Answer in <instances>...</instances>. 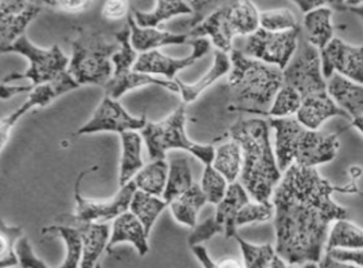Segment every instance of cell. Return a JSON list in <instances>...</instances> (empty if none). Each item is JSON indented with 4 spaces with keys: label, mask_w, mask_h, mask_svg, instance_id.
<instances>
[{
    "label": "cell",
    "mask_w": 363,
    "mask_h": 268,
    "mask_svg": "<svg viewBox=\"0 0 363 268\" xmlns=\"http://www.w3.org/2000/svg\"><path fill=\"white\" fill-rule=\"evenodd\" d=\"M349 173H350L351 181H355L362 176L363 170L359 166L354 165L349 169Z\"/></svg>",
    "instance_id": "53"
},
{
    "label": "cell",
    "mask_w": 363,
    "mask_h": 268,
    "mask_svg": "<svg viewBox=\"0 0 363 268\" xmlns=\"http://www.w3.org/2000/svg\"><path fill=\"white\" fill-rule=\"evenodd\" d=\"M77 88H79L77 81L69 74V71H66L65 74L57 78L55 81L45 83V85H40V86H37V88L31 90L28 98L21 107H18L11 115L1 118V122H0V148L3 149L4 145L7 144L10 132H11L13 125L18 124V121L23 115H27L31 109H34L37 106L45 107L49 103H52L55 98L64 95L67 91L77 89Z\"/></svg>",
    "instance_id": "13"
},
{
    "label": "cell",
    "mask_w": 363,
    "mask_h": 268,
    "mask_svg": "<svg viewBox=\"0 0 363 268\" xmlns=\"http://www.w3.org/2000/svg\"><path fill=\"white\" fill-rule=\"evenodd\" d=\"M145 117L130 115L117 100L105 95L91 120L78 129V136L99 132H116L118 134L130 130H142L147 125Z\"/></svg>",
    "instance_id": "16"
},
{
    "label": "cell",
    "mask_w": 363,
    "mask_h": 268,
    "mask_svg": "<svg viewBox=\"0 0 363 268\" xmlns=\"http://www.w3.org/2000/svg\"><path fill=\"white\" fill-rule=\"evenodd\" d=\"M128 25L130 27V43L138 52H152L169 45H189L190 40L189 34H172L155 27L139 26L133 15H128Z\"/></svg>",
    "instance_id": "18"
},
{
    "label": "cell",
    "mask_w": 363,
    "mask_h": 268,
    "mask_svg": "<svg viewBox=\"0 0 363 268\" xmlns=\"http://www.w3.org/2000/svg\"><path fill=\"white\" fill-rule=\"evenodd\" d=\"M193 254L198 259V262L203 266V268H245L244 267V262H240L233 257H223L222 260L214 262L211 259V256L208 255L206 247H203L202 244H198L191 247Z\"/></svg>",
    "instance_id": "43"
},
{
    "label": "cell",
    "mask_w": 363,
    "mask_h": 268,
    "mask_svg": "<svg viewBox=\"0 0 363 268\" xmlns=\"http://www.w3.org/2000/svg\"><path fill=\"white\" fill-rule=\"evenodd\" d=\"M193 173L189 160L182 156L177 154L169 158V179L167 185L163 193V199L171 203L175 199H178L184 192L189 191L193 187Z\"/></svg>",
    "instance_id": "27"
},
{
    "label": "cell",
    "mask_w": 363,
    "mask_h": 268,
    "mask_svg": "<svg viewBox=\"0 0 363 268\" xmlns=\"http://www.w3.org/2000/svg\"><path fill=\"white\" fill-rule=\"evenodd\" d=\"M274 217V206L272 203H259V202H249L244 205L238 215H237V228L247 226L252 223H262L269 221Z\"/></svg>",
    "instance_id": "40"
},
{
    "label": "cell",
    "mask_w": 363,
    "mask_h": 268,
    "mask_svg": "<svg viewBox=\"0 0 363 268\" xmlns=\"http://www.w3.org/2000/svg\"><path fill=\"white\" fill-rule=\"evenodd\" d=\"M327 254L334 256L337 260H343V262H350L355 263L358 266L363 267V250H331V251H325Z\"/></svg>",
    "instance_id": "49"
},
{
    "label": "cell",
    "mask_w": 363,
    "mask_h": 268,
    "mask_svg": "<svg viewBox=\"0 0 363 268\" xmlns=\"http://www.w3.org/2000/svg\"><path fill=\"white\" fill-rule=\"evenodd\" d=\"M208 203V199L202 191L199 184H194L190 190L184 192L178 199L169 203L172 216L178 223L186 227L194 228L196 226V217L201 208Z\"/></svg>",
    "instance_id": "26"
},
{
    "label": "cell",
    "mask_w": 363,
    "mask_h": 268,
    "mask_svg": "<svg viewBox=\"0 0 363 268\" xmlns=\"http://www.w3.org/2000/svg\"><path fill=\"white\" fill-rule=\"evenodd\" d=\"M346 4H347V10H349V7H355V6L363 4V0H346Z\"/></svg>",
    "instance_id": "56"
},
{
    "label": "cell",
    "mask_w": 363,
    "mask_h": 268,
    "mask_svg": "<svg viewBox=\"0 0 363 268\" xmlns=\"http://www.w3.org/2000/svg\"><path fill=\"white\" fill-rule=\"evenodd\" d=\"M82 233L84 252L79 268H100V257L108 250L111 228L106 223H76Z\"/></svg>",
    "instance_id": "19"
},
{
    "label": "cell",
    "mask_w": 363,
    "mask_h": 268,
    "mask_svg": "<svg viewBox=\"0 0 363 268\" xmlns=\"http://www.w3.org/2000/svg\"><path fill=\"white\" fill-rule=\"evenodd\" d=\"M16 254L19 256V266L22 268H50L42 259L35 256L27 238H22L18 243Z\"/></svg>",
    "instance_id": "44"
},
{
    "label": "cell",
    "mask_w": 363,
    "mask_h": 268,
    "mask_svg": "<svg viewBox=\"0 0 363 268\" xmlns=\"http://www.w3.org/2000/svg\"><path fill=\"white\" fill-rule=\"evenodd\" d=\"M72 59L69 74L77 81L78 85L105 86L115 71L113 55L121 46L111 43L97 31L81 30L77 38L72 42Z\"/></svg>",
    "instance_id": "5"
},
{
    "label": "cell",
    "mask_w": 363,
    "mask_h": 268,
    "mask_svg": "<svg viewBox=\"0 0 363 268\" xmlns=\"http://www.w3.org/2000/svg\"><path fill=\"white\" fill-rule=\"evenodd\" d=\"M88 172H82L76 182L74 197L77 202L76 215L60 217L61 221L65 224H76V223H108L111 220H115L116 217L125 214L130 209L132 197L135 192L138 191V187L135 181L132 180L128 184L120 187V191L116 196H113L111 200L106 202H91L81 196L79 193V182L82 177Z\"/></svg>",
    "instance_id": "12"
},
{
    "label": "cell",
    "mask_w": 363,
    "mask_h": 268,
    "mask_svg": "<svg viewBox=\"0 0 363 268\" xmlns=\"http://www.w3.org/2000/svg\"><path fill=\"white\" fill-rule=\"evenodd\" d=\"M347 11H350V13H354V15H357L363 22V4H361V6H355V7H349Z\"/></svg>",
    "instance_id": "54"
},
{
    "label": "cell",
    "mask_w": 363,
    "mask_h": 268,
    "mask_svg": "<svg viewBox=\"0 0 363 268\" xmlns=\"http://www.w3.org/2000/svg\"><path fill=\"white\" fill-rule=\"evenodd\" d=\"M350 127L357 129L361 134H363V115L354 117V118L351 120Z\"/></svg>",
    "instance_id": "52"
},
{
    "label": "cell",
    "mask_w": 363,
    "mask_h": 268,
    "mask_svg": "<svg viewBox=\"0 0 363 268\" xmlns=\"http://www.w3.org/2000/svg\"><path fill=\"white\" fill-rule=\"evenodd\" d=\"M301 95L298 90L294 89L289 85H283L281 89L277 91L272 106L268 112V117L271 118H286L291 115H298V109L301 106Z\"/></svg>",
    "instance_id": "37"
},
{
    "label": "cell",
    "mask_w": 363,
    "mask_h": 268,
    "mask_svg": "<svg viewBox=\"0 0 363 268\" xmlns=\"http://www.w3.org/2000/svg\"><path fill=\"white\" fill-rule=\"evenodd\" d=\"M132 15L139 26L156 27L177 15H193V8L186 0H157L154 11L142 13L132 8Z\"/></svg>",
    "instance_id": "28"
},
{
    "label": "cell",
    "mask_w": 363,
    "mask_h": 268,
    "mask_svg": "<svg viewBox=\"0 0 363 268\" xmlns=\"http://www.w3.org/2000/svg\"><path fill=\"white\" fill-rule=\"evenodd\" d=\"M42 232L58 235L65 242V259L60 268H79L81 260H82V252H84V239H82L81 230L78 227L61 224V226L46 227Z\"/></svg>",
    "instance_id": "32"
},
{
    "label": "cell",
    "mask_w": 363,
    "mask_h": 268,
    "mask_svg": "<svg viewBox=\"0 0 363 268\" xmlns=\"http://www.w3.org/2000/svg\"><path fill=\"white\" fill-rule=\"evenodd\" d=\"M304 27L307 31V40L313 47L322 52L334 39L333 10L330 7H320L306 13Z\"/></svg>",
    "instance_id": "25"
},
{
    "label": "cell",
    "mask_w": 363,
    "mask_h": 268,
    "mask_svg": "<svg viewBox=\"0 0 363 268\" xmlns=\"http://www.w3.org/2000/svg\"><path fill=\"white\" fill-rule=\"evenodd\" d=\"M234 239L238 243L240 250L242 252L244 267L272 268L273 259L277 255L272 244L256 245V244L245 242L238 233H235Z\"/></svg>",
    "instance_id": "35"
},
{
    "label": "cell",
    "mask_w": 363,
    "mask_h": 268,
    "mask_svg": "<svg viewBox=\"0 0 363 268\" xmlns=\"http://www.w3.org/2000/svg\"><path fill=\"white\" fill-rule=\"evenodd\" d=\"M33 88L31 86H9L6 83H1L0 86V95H1V100H9L15 94L18 93H23V91H31Z\"/></svg>",
    "instance_id": "51"
},
{
    "label": "cell",
    "mask_w": 363,
    "mask_h": 268,
    "mask_svg": "<svg viewBox=\"0 0 363 268\" xmlns=\"http://www.w3.org/2000/svg\"><path fill=\"white\" fill-rule=\"evenodd\" d=\"M121 140V160H120V187L128 184L138 172L144 166L142 157L143 148V136L136 130L124 132L120 134Z\"/></svg>",
    "instance_id": "23"
},
{
    "label": "cell",
    "mask_w": 363,
    "mask_h": 268,
    "mask_svg": "<svg viewBox=\"0 0 363 268\" xmlns=\"http://www.w3.org/2000/svg\"><path fill=\"white\" fill-rule=\"evenodd\" d=\"M300 268H319L318 263H307L304 266H300Z\"/></svg>",
    "instance_id": "57"
},
{
    "label": "cell",
    "mask_w": 363,
    "mask_h": 268,
    "mask_svg": "<svg viewBox=\"0 0 363 268\" xmlns=\"http://www.w3.org/2000/svg\"><path fill=\"white\" fill-rule=\"evenodd\" d=\"M128 0H105L103 15L109 21H120L128 15Z\"/></svg>",
    "instance_id": "47"
},
{
    "label": "cell",
    "mask_w": 363,
    "mask_h": 268,
    "mask_svg": "<svg viewBox=\"0 0 363 268\" xmlns=\"http://www.w3.org/2000/svg\"><path fill=\"white\" fill-rule=\"evenodd\" d=\"M269 134V120L262 118L240 120L229 130V136L242 149L241 184L250 199L259 203H271L274 188L283 177Z\"/></svg>",
    "instance_id": "2"
},
{
    "label": "cell",
    "mask_w": 363,
    "mask_h": 268,
    "mask_svg": "<svg viewBox=\"0 0 363 268\" xmlns=\"http://www.w3.org/2000/svg\"><path fill=\"white\" fill-rule=\"evenodd\" d=\"M152 161L164 160L169 151H184L199 158L205 165L213 164L216 149L213 145H199L186 134V106L179 105L174 113L159 121L147 122L140 130Z\"/></svg>",
    "instance_id": "7"
},
{
    "label": "cell",
    "mask_w": 363,
    "mask_h": 268,
    "mask_svg": "<svg viewBox=\"0 0 363 268\" xmlns=\"http://www.w3.org/2000/svg\"><path fill=\"white\" fill-rule=\"evenodd\" d=\"M298 4L301 13H307L320 8V7H330L331 10L337 11H347L346 0H292Z\"/></svg>",
    "instance_id": "46"
},
{
    "label": "cell",
    "mask_w": 363,
    "mask_h": 268,
    "mask_svg": "<svg viewBox=\"0 0 363 268\" xmlns=\"http://www.w3.org/2000/svg\"><path fill=\"white\" fill-rule=\"evenodd\" d=\"M148 236L150 233L144 228L143 223L130 211H127L115 219L106 251L111 252L113 247L120 243H130L139 255H147L150 251Z\"/></svg>",
    "instance_id": "17"
},
{
    "label": "cell",
    "mask_w": 363,
    "mask_h": 268,
    "mask_svg": "<svg viewBox=\"0 0 363 268\" xmlns=\"http://www.w3.org/2000/svg\"><path fill=\"white\" fill-rule=\"evenodd\" d=\"M167 205H169V203L163 197L160 199L157 196H152L147 192L138 190L132 197L130 211L143 223L144 228L150 233L157 217Z\"/></svg>",
    "instance_id": "33"
},
{
    "label": "cell",
    "mask_w": 363,
    "mask_h": 268,
    "mask_svg": "<svg viewBox=\"0 0 363 268\" xmlns=\"http://www.w3.org/2000/svg\"><path fill=\"white\" fill-rule=\"evenodd\" d=\"M186 1L193 8V15L184 23V26L193 30L199 23H202L210 13L217 11L222 6L230 4L238 0H186Z\"/></svg>",
    "instance_id": "41"
},
{
    "label": "cell",
    "mask_w": 363,
    "mask_h": 268,
    "mask_svg": "<svg viewBox=\"0 0 363 268\" xmlns=\"http://www.w3.org/2000/svg\"><path fill=\"white\" fill-rule=\"evenodd\" d=\"M169 179V165L164 160H155L148 165H144L133 181L139 191L147 192L152 196L163 197V193Z\"/></svg>",
    "instance_id": "31"
},
{
    "label": "cell",
    "mask_w": 363,
    "mask_h": 268,
    "mask_svg": "<svg viewBox=\"0 0 363 268\" xmlns=\"http://www.w3.org/2000/svg\"><path fill=\"white\" fill-rule=\"evenodd\" d=\"M218 233H223V228L220 227L217 219L213 215L208 217L206 220H203L201 224L195 226L193 233L189 236V244L190 247H194L203 242H208V239H211Z\"/></svg>",
    "instance_id": "42"
},
{
    "label": "cell",
    "mask_w": 363,
    "mask_h": 268,
    "mask_svg": "<svg viewBox=\"0 0 363 268\" xmlns=\"http://www.w3.org/2000/svg\"><path fill=\"white\" fill-rule=\"evenodd\" d=\"M38 6H48L66 13H81L91 6L93 0H30Z\"/></svg>",
    "instance_id": "45"
},
{
    "label": "cell",
    "mask_w": 363,
    "mask_h": 268,
    "mask_svg": "<svg viewBox=\"0 0 363 268\" xmlns=\"http://www.w3.org/2000/svg\"><path fill=\"white\" fill-rule=\"evenodd\" d=\"M189 45L193 46L191 55L186 58H171L157 50L142 52L133 66L136 71L150 76H164L169 81H175L177 73L184 70L205 57L211 50V43L206 38H190Z\"/></svg>",
    "instance_id": "14"
},
{
    "label": "cell",
    "mask_w": 363,
    "mask_h": 268,
    "mask_svg": "<svg viewBox=\"0 0 363 268\" xmlns=\"http://www.w3.org/2000/svg\"><path fill=\"white\" fill-rule=\"evenodd\" d=\"M201 188L208 199V203L218 205L226 196L229 182L214 166L210 164V165H205L203 169Z\"/></svg>",
    "instance_id": "38"
},
{
    "label": "cell",
    "mask_w": 363,
    "mask_h": 268,
    "mask_svg": "<svg viewBox=\"0 0 363 268\" xmlns=\"http://www.w3.org/2000/svg\"><path fill=\"white\" fill-rule=\"evenodd\" d=\"M318 266H319V268H363L358 266V264H355V263L337 260L334 256H331L327 252H325V255H323Z\"/></svg>",
    "instance_id": "50"
},
{
    "label": "cell",
    "mask_w": 363,
    "mask_h": 268,
    "mask_svg": "<svg viewBox=\"0 0 363 268\" xmlns=\"http://www.w3.org/2000/svg\"><path fill=\"white\" fill-rule=\"evenodd\" d=\"M232 69V61L230 57L226 52L217 50L214 52V64L211 66V69L208 70V73L201 78L198 82L195 83H184L182 81H177V83L179 85L181 89L182 98L183 103H194L195 100L205 91V90L210 88L216 81H218L220 77H223L225 74L230 73Z\"/></svg>",
    "instance_id": "24"
},
{
    "label": "cell",
    "mask_w": 363,
    "mask_h": 268,
    "mask_svg": "<svg viewBox=\"0 0 363 268\" xmlns=\"http://www.w3.org/2000/svg\"><path fill=\"white\" fill-rule=\"evenodd\" d=\"M259 28V13L250 0H238L222 6L210 13L198 26L190 30V38L210 37L220 52H232L237 35L249 37Z\"/></svg>",
    "instance_id": "6"
},
{
    "label": "cell",
    "mask_w": 363,
    "mask_h": 268,
    "mask_svg": "<svg viewBox=\"0 0 363 268\" xmlns=\"http://www.w3.org/2000/svg\"><path fill=\"white\" fill-rule=\"evenodd\" d=\"M325 81L335 73L363 85V46H352L334 38L320 52Z\"/></svg>",
    "instance_id": "15"
},
{
    "label": "cell",
    "mask_w": 363,
    "mask_h": 268,
    "mask_svg": "<svg viewBox=\"0 0 363 268\" xmlns=\"http://www.w3.org/2000/svg\"><path fill=\"white\" fill-rule=\"evenodd\" d=\"M331 250H363V228L347 219L337 220L330 231L325 244V251Z\"/></svg>",
    "instance_id": "30"
},
{
    "label": "cell",
    "mask_w": 363,
    "mask_h": 268,
    "mask_svg": "<svg viewBox=\"0 0 363 268\" xmlns=\"http://www.w3.org/2000/svg\"><path fill=\"white\" fill-rule=\"evenodd\" d=\"M22 239V227L7 226L4 220L0 223V268L19 266L16 245Z\"/></svg>",
    "instance_id": "36"
},
{
    "label": "cell",
    "mask_w": 363,
    "mask_h": 268,
    "mask_svg": "<svg viewBox=\"0 0 363 268\" xmlns=\"http://www.w3.org/2000/svg\"><path fill=\"white\" fill-rule=\"evenodd\" d=\"M283 74L284 83L298 90L301 100L328 95L320 52L303 35H300L298 50L283 70Z\"/></svg>",
    "instance_id": "10"
},
{
    "label": "cell",
    "mask_w": 363,
    "mask_h": 268,
    "mask_svg": "<svg viewBox=\"0 0 363 268\" xmlns=\"http://www.w3.org/2000/svg\"><path fill=\"white\" fill-rule=\"evenodd\" d=\"M327 89L331 98L350 115L351 120L363 115L362 83L354 82L335 73L327 81Z\"/></svg>",
    "instance_id": "21"
},
{
    "label": "cell",
    "mask_w": 363,
    "mask_h": 268,
    "mask_svg": "<svg viewBox=\"0 0 363 268\" xmlns=\"http://www.w3.org/2000/svg\"><path fill=\"white\" fill-rule=\"evenodd\" d=\"M3 52H16L26 57L30 61V67L26 73L18 74L13 73L7 77L3 78L1 83H9L11 81H21V79H30L33 83L30 85L33 89L55 81L57 78L65 74L69 67V58L64 55L61 49L55 45L52 49H39L33 45L26 35H22L16 39L13 45L6 49H1Z\"/></svg>",
    "instance_id": "9"
},
{
    "label": "cell",
    "mask_w": 363,
    "mask_h": 268,
    "mask_svg": "<svg viewBox=\"0 0 363 268\" xmlns=\"http://www.w3.org/2000/svg\"><path fill=\"white\" fill-rule=\"evenodd\" d=\"M334 117H342L351 121L350 115H347L342 107H339L331 95L318 97V98H308L303 100L301 106L298 109V121L312 130H319L327 120Z\"/></svg>",
    "instance_id": "20"
},
{
    "label": "cell",
    "mask_w": 363,
    "mask_h": 268,
    "mask_svg": "<svg viewBox=\"0 0 363 268\" xmlns=\"http://www.w3.org/2000/svg\"><path fill=\"white\" fill-rule=\"evenodd\" d=\"M40 10H42L40 6L31 3V6L25 13L15 18L0 19V50L9 47L16 39L25 35L27 26L37 18Z\"/></svg>",
    "instance_id": "34"
},
{
    "label": "cell",
    "mask_w": 363,
    "mask_h": 268,
    "mask_svg": "<svg viewBox=\"0 0 363 268\" xmlns=\"http://www.w3.org/2000/svg\"><path fill=\"white\" fill-rule=\"evenodd\" d=\"M335 192L358 193L355 181L337 187L323 179L316 168L294 164L274 188L276 254L289 266L319 263L325 251L330 224L347 219L349 211L333 199Z\"/></svg>",
    "instance_id": "1"
},
{
    "label": "cell",
    "mask_w": 363,
    "mask_h": 268,
    "mask_svg": "<svg viewBox=\"0 0 363 268\" xmlns=\"http://www.w3.org/2000/svg\"><path fill=\"white\" fill-rule=\"evenodd\" d=\"M300 35V26L281 33H273L259 27L256 33L247 37L241 52L249 58L284 70L298 50Z\"/></svg>",
    "instance_id": "11"
},
{
    "label": "cell",
    "mask_w": 363,
    "mask_h": 268,
    "mask_svg": "<svg viewBox=\"0 0 363 268\" xmlns=\"http://www.w3.org/2000/svg\"><path fill=\"white\" fill-rule=\"evenodd\" d=\"M274 129V153L281 172L294 164L300 166L323 165L337 157L340 148L339 136L306 128L298 118H269Z\"/></svg>",
    "instance_id": "4"
},
{
    "label": "cell",
    "mask_w": 363,
    "mask_h": 268,
    "mask_svg": "<svg viewBox=\"0 0 363 268\" xmlns=\"http://www.w3.org/2000/svg\"><path fill=\"white\" fill-rule=\"evenodd\" d=\"M250 202V196L241 182L229 184L226 196L216 208L214 216L218 224L223 228V235L230 239L237 233V215L240 209Z\"/></svg>",
    "instance_id": "22"
},
{
    "label": "cell",
    "mask_w": 363,
    "mask_h": 268,
    "mask_svg": "<svg viewBox=\"0 0 363 268\" xmlns=\"http://www.w3.org/2000/svg\"><path fill=\"white\" fill-rule=\"evenodd\" d=\"M115 37H116L117 42L120 43L121 49L112 58L113 64H115V71H113V76L111 78V81L104 86L105 95H108L113 100H118L130 90L150 86V85L160 86V88H164L169 91H174V93H181L179 85L177 83V81L159 79L155 76L144 74V73L136 71L133 69L139 55H138V52L132 47V43H130V25L116 33Z\"/></svg>",
    "instance_id": "8"
},
{
    "label": "cell",
    "mask_w": 363,
    "mask_h": 268,
    "mask_svg": "<svg viewBox=\"0 0 363 268\" xmlns=\"http://www.w3.org/2000/svg\"><path fill=\"white\" fill-rule=\"evenodd\" d=\"M230 61L229 110L268 115L277 91L284 85L283 70L249 58L238 49L230 52Z\"/></svg>",
    "instance_id": "3"
},
{
    "label": "cell",
    "mask_w": 363,
    "mask_h": 268,
    "mask_svg": "<svg viewBox=\"0 0 363 268\" xmlns=\"http://www.w3.org/2000/svg\"><path fill=\"white\" fill-rule=\"evenodd\" d=\"M259 27L273 33H281L298 27L295 13L288 8H277L259 13Z\"/></svg>",
    "instance_id": "39"
},
{
    "label": "cell",
    "mask_w": 363,
    "mask_h": 268,
    "mask_svg": "<svg viewBox=\"0 0 363 268\" xmlns=\"http://www.w3.org/2000/svg\"><path fill=\"white\" fill-rule=\"evenodd\" d=\"M31 6L30 0H0V19L15 18Z\"/></svg>",
    "instance_id": "48"
},
{
    "label": "cell",
    "mask_w": 363,
    "mask_h": 268,
    "mask_svg": "<svg viewBox=\"0 0 363 268\" xmlns=\"http://www.w3.org/2000/svg\"><path fill=\"white\" fill-rule=\"evenodd\" d=\"M272 268H288L286 267V263L280 257L279 255H276V257L273 259Z\"/></svg>",
    "instance_id": "55"
},
{
    "label": "cell",
    "mask_w": 363,
    "mask_h": 268,
    "mask_svg": "<svg viewBox=\"0 0 363 268\" xmlns=\"http://www.w3.org/2000/svg\"><path fill=\"white\" fill-rule=\"evenodd\" d=\"M229 184L235 182L242 170V149L241 145L233 140L225 142L216 149L213 164Z\"/></svg>",
    "instance_id": "29"
}]
</instances>
